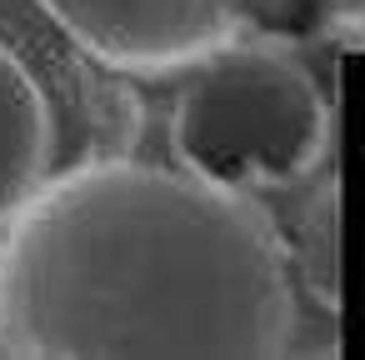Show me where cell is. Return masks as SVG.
Segmentation results:
<instances>
[{
  "mask_svg": "<svg viewBox=\"0 0 365 360\" xmlns=\"http://www.w3.org/2000/svg\"><path fill=\"white\" fill-rule=\"evenodd\" d=\"M330 145L320 81L270 41H220L185 66L170 110L180 170L225 190H280L305 180Z\"/></svg>",
  "mask_w": 365,
  "mask_h": 360,
  "instance_id": "cell-2",
  "label": "cell"
},
{
  "mask_svg": "<svg viewBox=\"0 0 365 360\" xmlns=\"http://www.w3.org/2000/svg\"><path fill=\"white\" fill-rule=\"evenodd\" d=\"M250 0H41V11L106 71L170 76L220 46Z\"/></svg>",
  "mask_w": 365,
  "mask_h": 360,
  "instance_id": "cell-3",
  "label": "cell"
},
{
  "mask_svg": "<svg viewBox=\"0 0 365 360\" xmlns=\"http://www.w3.org/2000/svg\"><path fill=\"white\" fill-rule=\"evenodd\" d=\"M345 11H350L355 21H365V0H345Z\"/></svg>",
  "mask_w": 365,
  "mask_h": 360,
  "instance_id": "cell-5",
  "label": "cell"
},
{
  "mask_svg": "<svg viewBox=\"0 0 365 360\" xmlns=\"http://www.w3.org/2000/svg\"><path fill=\"white\" fill-rule=\"evenodd\" d=\"M290 260L245 190L145 160L46 175L0 230L6 355H280Z\"/></svg>",
  "mask_w": 365,
  "mask_h": 360,
  "instance_id": "cell-1",
  "label": "cell"
},
{
  "mask_svg": "<svg viewBox=\"0 0 365 360\" xmlns=\"http://www.w3.org/2000/svg\"><path fill=\"white\" fill-rule=\"evenodd\" d=\"M56 155V115L31 66L0 46V230L41 190Z\"/></svg>",
  "mask_w": 365,
  "mask_h": 360,
  "instance_id": "cell-4",
  "label": "cell"
}]
</instances>
